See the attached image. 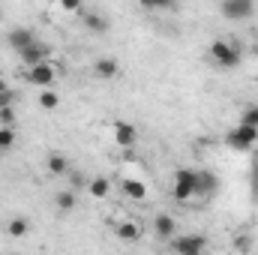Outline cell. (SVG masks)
Listing matches in <instances>:
<instances>
[{
	"mask_svg": "<svg viewBox=\"0 0 258 255\" xmlns=\"http://www.w3.org/2000/svg\"><path fill=\"white\" fill-rule=\"evenodd\" d=\"M207 54L219 69H237L240 60H243V51H240V45L234 39H213Z\"/></svg>",
	"mask_w": 258,
	"mask_h": 255,
	"instance_id": "obj_1",
	"label": "cell"
},
{
	"mask_svg": "<svg viewBox=\"0 0 258 255\" xmlns=\"http://www.w3.org/2000/svg\"><path fill=\"white\" fill-rule=\"evenodd\" d=\"M225 141H228L234 150H252V147L258 144V126H249V123L240 120L234 129H228Z\"/></svg>",
	"mask_w": 258,
	"mask_h": 255,
	"instance_id": "obj_2",
	"label": "cell"
},
{
	"mask_svg": "<svg viewBox=\"0 0 258 255\" xmlns=\"http://www.w3.org/2000/svg\"><path fill=\"white\" fill-rule=\"evenodd\" d=\"M171 195H174L177 201H192L195 198V168H177V171H174Z\"/></svg>",
	"mask_w": 258,
	"mask_h": 255,
	"instance_id": "obj_3",
	"label": "cell"
},
{
	"mask_svg": "<svg viewBox=\"0 0 258 255\" xmlns=\"http://www.w3.org/2000/svg\"><path fill=\"white\" fill-rule=\"evenodd\" d=\"M219 12L228 21H246L255 15V0H219Z\"/></svg>",
	"mask_w": 258,
	"mask_h": 255,
	"instance_id": "obj_4",
	"label": "cell"
},
{
	"mask_svg": "<svg viewBox=\"0 0 258 255\" xmlns=\"http://www.w3.org/2000/svg\"><path fill=\"white\" fill-rule=\"evenodd\" d=\"M27 81H30L33 87H51V84L57 81V69H54L51 60L33 63V66H27Z\"/></svg>",
	"mask_w": 258,
	"mask_h": 255,
	"instance_id": "obj_5",
	"label": "cell"
},
{
	"mask_svg": "<svg viewBox=\"0 0 258 255\" xmlns=\"http://www.w3.org/2000/svg\"><path fill=\"white\" fill-rule=\"evenodd\" d=\"M171 249L180 255H201L207 249V237H201V234H174Z\"/></svg>",
	"mask_w": 258,
	"mask_h": 255,
	"instance_id": "obj_6",
	"label": "cell"
},
{
	"mask_svg": "<svg viewBox=\"0 0 258 255\" xmlns=\"http://www.w3.org/2000/svg\"><path fill=\"white\" fill-rule=\"evenodd\" d=\"M48 54H51V51H48V45H45V42H39V39H33L27 48H21V51H18V57H21V63H24V66L42 63V60H48Z\"/></svg>",
	"mask_w": 258,
	"mask_h": 255,
	"instance_id": "obj_7",
	"label": "cell"
},
{
	"mask_svg": "<svg viewBox=\"0 0 258 255\" xmlns=\"http://www.w3.org/2000/svg\"><path fill=\"white\" fill-rule=\"evenodd\" d=\"M153 234H156L159 240H171V237L177 234V219H174L171 213H156V219H153Z\"/></svg>",
	"mask_w": 258,
	"mask_h": 255,
	"instance_id": "obj_8",
	"label": "cell"
},
{
	"mask_svg": "<svg viewBox=\"0 0 258 255\" xmlns=\"http://www.w3.org/2000/svg\"><path fill=\"white\" fill-rule=\"evenodd\" d=\"M219 189V177L213 171H195V198H207Z\"/></svg>",
	"mask_w": 258,
	"mask_h": 255,
	"instance_id": "obj_9",
	"label": "cell"
},
{
	"mask_svg": "<svg viewBox=\"0 0 258 255\" xmlns=\"http://www.w3.org/2000/svg\"><path fill=\"white\" fill-rule=\"evenodd\" d=\"M33 39H36V33H33L30 27H12V30L6 33V45H9L12 51H21V48H27Z\"/></svg>",
	"mask_w": 258,
	"mask_h": 255,
	"instance_id": "obj_10",
	"label": "cell"
},
{
	"mask_svg": "<svg viewBox=\"0 0 258 255\" xmlns=\"http://www.w3.org/2000/svg\"><path fill=\"white\" fill-rule=\"evenodd\" d=\"M114 141L123 147V150H132L135 147V141H138V129L132 126V123H114Z\"/></svg>",
	"mask_w": 258,
	"mask_h": 255,
	"instance_id": "obj_11",
	"label": "cell"
},
{
	"mask_svg": "<svg viewBox=\"0 0 258 255\" xmlns=\"http://www.w3.org/2000/svg\"><path fill=\"white\" fill-rule=\"evenodd\" d=\"M117 69H120V66H117L114 57H99V60L93 63V75H96L99 81H111V78L117 75Z\"/></svg>",
	"mask_w": 258,
	"mask_h": 255,
	"instance_id": "obj_12",
	"label": "cell"
},
{
	"mask_svg": "<svg viewBox=\"0 0 258 255\" xmlns=\"http://www.w3.org/2000/svg\"><path fill=\"white\" fill-rule=\"evenodd\" d=\"M81 21H84V27H87V30H93V33H105V30L111 27V21H108L102 12H84V15H81Z\"/></svg>",
	"mask_w": 258,
	"mask_h": 255,
	"instance_id": "obj_13",
	"label": "cell"
},
{
	"mask_svg": "<svg viewBox=\"0 0 258 255\" xmlns=\"http://www.w3.org/2000/svg\"><path fill=\"white\" fill-rule=\"evenodd\" d=\"M120 189L126 195L129 201H144L147 198V186L141 183V180H135V177H126L123 183H120Z\"/></svg>",
	"mask_w": 258,
	"mask_h": 255,
	"instance_id": "obj_14",
	"label": "cell"
},
{
	"mask_svg": "<svg viewBox=\"0 0 258 255\" xmlns=\"http://www.w3.org/2000/svg\"><path fill=\"white\" fill-rule=\"evenodd\" d=\"M45 165H48V171H51L54 177H63V174H69V159H66L63 153H48Z\"/></svg>",
	"mask_w": 258,
	"mask_h": 255,
	"instance_id": "obj_15",
	"label": "cell"
},
{
	"mask_svg": "<svg viewBox=\"0 0 258 255\" xmlns=\"http://www.w3.org/2000/svg\"><path fill=\"white\" fill-rule=\"evenodd\" d=\"M75 204H78L75 189H60L57 195H54V207H57L60 213H72V210H75Z\"/></svg>",
	"mask_w": 258,
	"mask_h": 255,
	"instance_id": "obj_16",
	"label": "cell"
},
{
	"mask_svg": "<svg viewBox=\"0 0 258 255\" xmlns=\"http://www.w3.org/2000/svg\"><path fill=\"white\" fill-rule=\"evenodd\" d=\"M114 234H117L120 240H138V237H141V225H138L135 219H123V222L114 228Z\"/></svg>",
	"mask_w": 258,
	"mask_h": 255,
	"instance_id": "obj_17",
	"label": "cell"
},
{
	"mask_svg": "<svg viewBox=\"0 0 258 255\" xmlns=\"http://www.w3.org/2000/svg\"><path fill=\"white\" fill-rule=\"evenodd\" d=\"M87 192H90L93 198H108L111 180H108V177H93V180H87Z\"/></svg>",
	"mask_w": 258,
	"mask_h": 255,
	"instance_id": "obj_18",
	"label": "cell"
},
{
	"mask_svg": "<svg viewBox=\"0 0 258 255\" xmlns=\"http://www.w3.org/2000/svg\"><path fill=\"white\" fill-rule=\"evenodd\" d=\"M57 105H60V96H57V90H51V87H42V93H39V108H42V111H57Z\"/></svg>",
	"mask_w": 258,
	"mask_h": 255,
	"instance_id": "obj_19",
	"label": "cell"
},
{
	"mask_svg": "<svg viewBox=\"0 0 258 255\" xmlns=\"http://www.w3.org/2000/svg\"><path fill=\"white\" fill-rule=\"evenodd\" d=\"M6 231H9V237H24V234L30 231V222H27L24 216H18V219H9Z\"/></svg>",
	"mask_w": 258,
	"mask_h": 255,
	"instance_id": "obj_20",
	"label": "cell"
},
{
	"mask_svg": "<svg viewBox=\"0 0 258 255\" xmlns=\"http://www.w3.org/2000/svg\"><path fill=\"white\" fill-rule=\"evenodd\" d=\"M15 147V126H0V150Z\"/></svg>",
	"mask_w": 258,
	"mask_h": 255,
	"instance_id": "obj_21",
	"label": "cell"
},
{
	"mask_svg": "<svg viewBox=\"0 0 258 255\" xmlns=\"http://www.w3.org/2000/svg\"><path fill=\"white\" fill-rule=\"evenodd\" d=\"M141 3V9H147V12H156V9H171L177 0H138Z\"/></svg>",
	"mask_w": 258,
	"mask_h": 255,
	"instance_id": "obj_22",
	"label": "cell"
},
{
	"mask_svg": "<svg viewBox=\"0 0 258 255\" xmlns=\"http://www.w3.org/2000/svg\"><path fill=\"white\" fill-rule=\"evenodd\" d=\"M240 120H243V123H249V126H258V102H252V105H246V108H243Z\"/></svg>",
	"mask_w": 258,
	"mask_h": 255,
	"instance_id": "obj_23",
	"label": "cell"
},
{
	"mask_svg": "<svg viewBox=\"0 0 258 255\" xmlns=\"http://www.w3.org/2000/svg\"><path fill=\"white\" fill-rule=\"evenodd\" d=\"M0 126H15V108L12 105L0 108Z\"/></svg>",
	"mask_w": 258,
	"mask_h": 255,
	"instance_id": "obj_24",
	"label": "cell"
},
{
	"mask_svg": "<svg viewBox=\"0 0 258 255\" xmlns=\"http://www.w3.org/2000/svg\"><path fill=\"white\" fill-rule=\"evenodd\" d=\"M84 186H87V177H84V174H81V171H69V189H84Z\"/></svg>",
	"mask_w": 258,
	"mask_h": 255,
	"instance_id": "obj_25",
	"label": "cell"
},
{
	"mask_svg": "<svg viewBox=\"0 0 258 255\" xmlns=\"http://www.w3.org/2000/svg\"><path fill=\"white\" fill-rule=\"evenodd\" d=\"M57 6H60L63 12H81L84 0H57Z\"/></svg>",
	"mask_w": 258,
	"mask_h": 255,
	"instance_id": "obj_26",
	"label": "cell"
},
{
	"mask_svg": "<svg viewBox=\"0 0 258 255\" xmlns=\"http://www.w3.org/2000/svg\"><path fill=\"white\" fill-rule=\"evenodd\" d=\"M3 105H15V90H12V87H6V90L0 93V108H3Z\"/></svg>",
	"mask_w": 258,
	"mask_h": 255,
	"instance_id": "obj_27",
	"label": "cell"
},
{
	"mask_svg": "<svg viewBox=\"0 0 258 255\" xmlns=\"http://www.w3.org/2000/svg\"><path fill=\"white\" fill-rule=\"evenodd\" d=\"M6 87H9V81H6V78H0V93H3Z\"/></svg>",
	"mask_w": 258,
	"mask_h": 255,
	"instance_id": "obj_28",
	"label": "cell"
},
{
	"mask_svg": "<svg viewBox=\"0 0 258 255\" xmlns=\"http://www.w3.org/2000/svg\"><path fill=\"white\" fill-rule=\"evenodd\" d=\"M0 18H3V9H0Z\"/></svg>",
	"mask_w": 258,
	"mask_h": 255,
	"instance_id": "obj_29",
	"label": "cell"
},
{
	"mask_svg": "<svg viewBox=\"0 0 258 255\" xmlns=\"http://www.w3.org/2000/svg\"><path fill=\"white\" fill-rule=\"evenodd\" d=\"M255 54H258V48H255Z\"/></svg>",
	"mask_w": 258,
	"mask_h": 255,
	"instance_id": "obj_30",
	"label": "cell"
},
{
	"mask_svg": "<svg viewBox=\"0 0 258 255\" xmlns=\"http://www.w3.org/2000/svg\"><path fill=\"white\" fill-rule=\"evenodd\" d=\"M0 153H3V150H0Z\"/></svg>",
	"mask_w": 258,
	"mask_h": 255,
	"instance_id": "obj_31",
	"label": "cell"
}]
</instances>
